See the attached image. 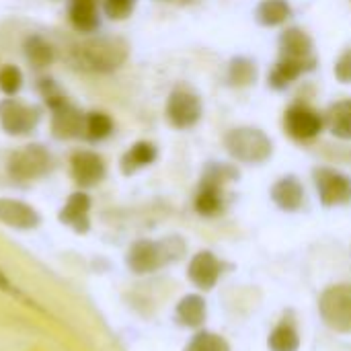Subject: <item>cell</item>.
<instances>
[{
    "mask_svg": "<svg viewBox=\"0 0 351 351\" xmlns=\"http://www.w3.org/2000/svg\"><path fill=\"white\" fill-rule=\"evenodd\" d=\"M130 56V45L121 37L113 35H97L84 41H78L70 47L68 62L84 72H115L125 64Z\"/></svg>",
    "mask_w": 351,
    "mask_h": 351,
    "instance_id": "6da1fadb",
    "label": "cell"
},
{
    "mask_svg": "<svg viewBox=\"0 0 351 351\" xmlns=\"http://www.w3.org/2000/svg\"><path fill=\"white\" fill-rule=\"evenodd\" d=\"M241 177L239 169L228 162H210L202 175L195 193V212L206 218H214L224 212V187Z\"/></svg>",
    "mask_w": 351,
    "mask_h": 351,
    "instance_id": "7a4b0ae2",
    "label": "cell"
},
{
    "mask_svg": "<svg viewBox=\"0 0 351 351\" xmlns=\"http://www.w3.org/2000/svg\"><path fill=\"white\" fill-rule=\"evenodd\" d=\"M226 152L245 165H263L274 154V142L259 128H234L224 138Z\"/></svg>",
    "mask_w": 351,
    "mask_h": 351,
    "instance_id": "3957f363",
    "label": "cell"
},
{
    "mask_svg": "<svg viewBox=\"0 0 351 351\" xmlns=\"http://www.w3.org/2000/svg\"><path fill=\"white\" fill-rule=\"evenodd\" d=\"M185 245L179 239H167L162 243L152 241H138L132 245L128 253V265L136 274H152L158 267L167 265L169 261H175L183 255Z\"/></svg>",
    "mask_w": 351,
    "mask_h": 351,
    "instance_id": "277c9868",
    "label": "cell"
},
{
    "mask_svg": "<svg viewBox=\"0 0 351 351\" xmlns=\"http://www.w3.org/2000/svg\"><path fill=\"white\" fill-rule=\"evenodd\" d=\"M319 311L327 327L337 333H351V284H337L321 294Z\"/></svg>",
    "mask_w": 351,
    "mask_h": 351,
    "instance_id": "5b68a950",
    "label": "cell"
},
{
    "mask_svg": "<svg viewBox=\"0 0 351 351\" xmlns=\"http://www.w3.org/2000/svg\"><path fill=\"white\" fill-rule=\"evenodd\" d=\"M167 119L177 130H189L199 123L204 115L199 95L189 86H175L167 101Z\"/></svg>",
    "mask_w": 351,
    "mask_h": 351,
    "instance_id": "8992f818",
    "label": "cell"
},
{
    "mask_svg": "<svg viewBox=\"0 0 351 351\" xmlns=\"http://www.w3.org/2000/svg\"><path fill=\"white\" fill-rule=\"evenodd\" d=\"M51 169V154L41 144H27L8 160V173L16 181H31L43 177Z\"/></svg>",
    "mask_w": 351,
    "mask_h": 351,
    "instance_id": "52a82bcc",
    "label": "cell"
},
{
    "mask_svg": "<svg viewBox=\"0 0 351 351\" xmlns=\"http://www.w3.org/2000/svg\"><path fill=\"white\" fill-rule=\"evenodd\" d=\"M313 181L319 199L325 208L346 206L351 202V177L329 167H317L313 171Z\"/></svg>",
    "mask_w": 351,
    "mask_h": 351,
    "instance_id": "ba28073f",
    "label": "cell"
},
{
    "mask_svg": "<svg viewBox=\"0 0 351 351\" xmlns=\"http://www.w3.org/2000/svg\"><path fill=\"white\" fill-rule=\"evenodd\" d=\"M41 119V109L19 99H4L0 103V125L10 136L31 134Z\"/></svg>",
    "mask_w": 351,
    "mask_h": 351,
    "instance_id": "9c48e42d",
    "label": "cell"
},
{
    "mask_svg": "<svg viewBox=\"0 0 351 351\" xmlns=\"http://www.w3.org/2000/svg\"><path fill=\"white\" fill-rule=\"evenodd\" d=\"M284 125H286V132L294 140L308 142L323 132L325 121H323V115L319 111H315L313 107H308L304 103H294L286 109Z\"/></svg>",
    "mask_w": 351,
    "mask_h": 351,
    "instance_id": "30bf717a",
    "label": "cell"
},
{
    "mask_svg": "<svg viewBox=\"0 0 351 351\" xmlns=\"http://www.w3.org/2000/svg\"><path fill=\"white\" fill-rule=\"evenodd\" d=\"M84 119L86 115L66 99L64 103L51 107V136L58 140L78 138L80 134H84Z\"/></svg>",
    "mask_w": 351,
    "mask_h": 351,
    "instance_id": "8fae6325",
    "label": "cell"
},
{
    "mask_svg": "<svg viewBox=\"0 0 351 351\" xmlns=\"http://www.w3.org/2000/svg\"><path fill=\"white\" fill-rule=\"evenodd\" d=\"M70 173L80 187H93L105 179V160L90 150H78L70 158Z\"/></svg>",
    "mask_w": 351,
    "mask_h": 351,
    "instance_id": "7c38bea8",
    "label": "cell"
},
{
    "mask_svg": "<svg viewBox=\"0 0 351 351\" xmlns=\"http://www.w3.org/2000/svg\"><path fill=\"white\" fill-rule=\"evenodd\" d=\"M280 58H290V60H313V58H317L313 37L300 27H288L280 35Z\"/></svg>",
    "mask_w": 351,
    "mask_h": 351,
    "instance_id": "4fadbf2b",
    "label": "cell"
},
{
    "mask_svg": "<svg viewBox=\"0 0 351 351\" xmlns=\"http://www.w3.org/2000/svg\"><path fill=\"white\" fill-rule=\"evenodd\" d=\"M319 64L317 58L313 60H290V58H280L278 64L274 66L271 74H269V84L276 90H284L288 88L292 82H296L302 74L315 70Z\"/></svg>",
    "mask_w": 351,
    "mask_h": 351,
    "instance_id": "5bb4252c",
    "label": "cell"
},
{
    "mask_svg": "<svg viewBox=\"0 0 351 351\" xmlns=\"http://www.w3.org/2000/svg\"><path fill=\"white\" fill-rule=\"evenodd\" d=\"M220 271H222V265L210 251H199L191 259L189 269H187L189 280L202 290H212L220 278Z\"/></svg>",
    "mask_w": 351,
    "mask_h": 351,
    "instance_id": "9a60e30c",
    "label": "cell"
},
{
    "mask_svg": "<svg viewBox=\"0 0 351 351\" xmlns=\"http://www.w3.org/2000/svg\"><path fill=\"white\" fill-rule=\"evenodd\" d=\"M271 199L284 212H298L304 204V187L294 175L282 177L271 187Z\"/></svg>",
    "mask_w": 351,
    "mask_h": 351,
    "instance_id": "2e32d148",
    "label": "cell"
},
{
    "mask_svg": "<svg viewBox=\"0 0 351 351\" xmlns=\"http://www.w3.org/2000/svg\"><path fill=\"white\" fill-rule=\"evenodd\" d=\"M0 220L14 228H35L39 224V214L16 199H0Z\"/></svg>",
    "mask_w": 351,
    "mask_h": 351,
    "instance_id": "e0dca14e",
    "label": "cell"
},
{
    "mask_svg": "<svg viewBox=\"0 0 351 351\" xmlns=\"http://www.w3.org/2000/svg\"><path fill=\"white\" fill-rule=\"evenodd\" d=\"M88 210H90V197L84 191H76L68 197L66 206L60 212V220L78 232H84L88 228Z\"/></svg>",
    "mask_w": 351,
    "mask_h": 351,
    "instance_id": "ac0fdd59",
    "label": "cell"
},
{
    "mask_svg": "<svg viewBox=\"0 0 351 351\" xmlns=\"http://www.w3.org/2000/svg\"><path fill=\"white\" fill-rule=\"evenodd\" d=\"M325 128L339 140H351V99L329 105L323 115Z\"/></svg>",
    "mask_w": 351,
    "mask_h": 351,
    "instance_id": "d6986e66",
    "label": "cell"
},
{
    "mask_svg": "<svg viewBox=\"0 0 351 351\" xmlns=\"http://www.w3.org/2000/svg\"><path fill=\"white\" fill-rule=\"evenodd\" d=\"M70 23L82 33L97 31L101 25L99 0H70Z\"/></svg>",
    "mask_w": 351,
    "mask_h": 351,
    "instance_id": "ffe728a7",
    "label": "cell"
},
{
    "mask_svg": "<svg viewBox=\"0 0 351 351\" xmlns=\"http://www.w3.org/2000/svg\"><path fill=\"white\" fill-rule=\"evenodd\" d=\"M156 156H158V148H156L152 142L142 140V142H136V144L121 156V162H119V165H121L123 175H134L136 171H140V169L152 165V162L156 160Z\"/></svg>",
    "mask_w": 351,
    "mask_h": 351,
    "instance_id": "44dd1931",
    "label": "cell"
},
{
    "mask_svg": "<svg viewBox=\"0 0 351 351\" xmlns=\"http://www.w3.org/2000/svg\"><path fill=\"white\" fill-rule=\"evenodd\" d=\"M292 16L288 0H261L255 8V19L263 27H280Z\"/></svg>",
    "mask_w": 351,
    "mask_h": 351,
    "instance_id": "7402d4cb",
    "label": "cell"
},
{
    "mask_svg": "<svg viewBox=\"0 0 351 351\" xmlns=\"http://www.w3.org/2000/svg\"><path fill=\"white\" fill-rule=\"evenodd\" d=\"M206 315H208L206 300L197 294H189L177 304V319L185 327H191V329L202 327L206 321Z\"/></svg>",
    "mask_w": 351,
    "mask_h": 351,
    "instance_id": "603a6c76",
    "label": "cell"
},
{
    "mask_svg": "<svg viewBox=\"0 0 351 351\" xmlns=\"http://www.w3.org/2000/svg\"><path fill=\"white\" fill-rule=\"evenodd\" d=\"M23 51H25L27 62L35 70L47 68L53 62V47L41 35H29L23 43Z\"/></svg>",
    "mask_w": 351,
    "mask_h": 351,
    "instance_id": "cb8c5ba5",
    "label": "cell"
},
{
    "mask_svg": "<svg viewBox=\"0 0 351 351\" xmlns=\"http://www.w3.org/2000/svg\"><path fill=\"white\" fill-rule=\"evenodd\" d=\"M257 64L255 60L251 58H245V56H239V58H232L230 64H228V82L232 86H249V84H255L257 80Z\"/></svg>",
    "mask_w": 351,
    "mask_h": 351,
    "instance_id": "d4e9b609",
    "label": "cell"
},
{
    "mask_svg": "<svg viewBox=\"0 0 351 351\" xmlns=\"http://www.w3.org/2000/svg\"><path fill=\"white\" fill-rule=\"evenodd\" d=\"M113 132V119L105 111H90L84 119V138L90 142H101Z\"/></svg>",
    "mask_w": 351,
    "mask_h": 351,
    "instance_id": "484cf974",
    "label": "cell"
},
{
    "mask_svg": "<svg viewBox=\"0 0 351 351\" xmlns=\"http://www.w3.org/2000/svg\"><path fill=\"white\" fill-rule=\"evenodd\" d=\"M300 337L292 323H280L269 335V350L271 351H298Z\"/></svg>",
    "mask_w": 351,
    "mask_h": 351,
    "instance_id": "4316f807",
    "label": "cell"
},
{
    "mask_svg": "<svg viewBox=\"0 0 351 351\" xmlns=\"http://www.w3.org/2000/svg\"><path fill=\"white\" fill-rule=\"evenodd\" d=\"M185 351H230V346L226 343L224 337L216 333L199 331L197 335H193V339L189 341Z\"/></svg>",
    "mask_w": 351,
    "mask_h": 351,
    "instance_id": "83f0119b",
    "label": "cell"
},
{
    "mask_svg": "<svg viewBox=\"0 0 351 351\" xmlns=\"http://www.w3.org/2000/svg\"><path fill=\"white\" fill-rule=\"evenodd\" d=\"M23 86V72L12 66V64H6L0 68V90L8 97L16 95Z\"/></svg>",
    "mask_w": 351,
    "mask_h": 351,
    "instance_id": "f1b7e54d",
    "label": "cell"
},
{
    "mask_svg": "<svg viewBox=\"0 0 351 351\" xmlns=\"http://www.w3.org/2000/svg\"><path fill=\"white\" fill-rule=\"evenodd\" d=\"M136 8V0H103V10L111 21L128 19Z\"/></svg>",
    "mask_w": 351,
    "mask_h": 351,
    "instance_id": "f546056e",
    "label": "cell"
},
{
    "mask_svg": "<svg viewBox=\"0 0 351 351\" xmlns=\"http://www.w3.org/2000/svg\"><path fill=\"white\" fill-rule=\"evenodd\" d=\"M335 76L339 82L343 84H351V49L343 51L335 64Z\"/></svg>",
    "mask_w": 351,
    "mask_h": 351,
    "instance_id": "4dcf8cb0",
    "label": "cell"
},
{
    "mask_svg": "<svg viewBox=\"0 0 351 351\" xmlns=\"http://www.w3.org/2000/svg\"><path fill=\"white\" fill-rule=\"evenodd\" d=\"M0 288L2 290H8V292H12V288H10V284H8V280L0 274Z\"/></svg>",
    "mask_w": 351,
    "mask_h": 351,
    "instance_id": "1f68e13d",
    "label": "cell"
},
{
    "mask_svg": "<svg viewBox=\"0 0 351 351\" xmlns=\"http://www.w3.org/2000/svg\"><path fill=\"white\" fill-rule=\"evenodd\" d=\"M185 2H191V0H185Z\"/></svg>",
    "mask_w": 351,
    "mask_h": 351,
    "instance_id": "d6a6232c",
    "label": "cell"
}]
</instances>
